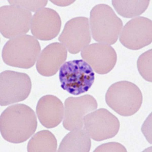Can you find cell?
Wrapping results in <instances>:
<instances>
[{
    "mask_svg": "<svg viewBox=\"0 0 152 152\" xmlns=\"http://www.w3.org/2000/svg\"><path fill=\"white\" fill-rule=\"evenodd\" d=\"M142 99L140 89L127 81L114 83L105 94V102L109 107L124 117L132 116L137 112L142 106Z\"/></svg>",
    "mask_w": 152,
    "mask_h": 152,
    "instance_id": "4",
    "label": "cell"
},
{
    "mask_svg": "<svg viewBox=\"0 0 152 152\" xmlns=\"http://www.w3.org/2000/svg\"><path fill=\"white\" fill-rule=\"evenodd\" d=\"M152 50L147 51L140 56L137 66L140 75L147 81L152 82Z\"/></svg>",
    "mask_w": 152,
    "mask_h": 152,
    "instance_id": "19",
    "label": "cell"
},
{
    "mask_svg": "<svg viewBox=\"0 0 152 152\" xmlns=\"http://www.w3.org/2000/svg\"><path fill=\"white\" fill-rule=\"evenodd\" d=\"M67 52L62 44L55 42L42 51L37 62V70L44 77H51L57 73L67 58Z\"/></svg>",
    "mask_w": 152,
    "mask_h": 152,
    "instance_id": "14",
    "label": "cell"
},
{
    "mask_svg": "<svg viewBox=\"0 0 152 152\" xmlns=\"http://www.w3.org/2000/svg\"><path fill=\"white\" fill-rule=\"evenodd\" d=\"M11 5L18 6L32 12H37L44 8L48 1H8Z\"/></svg>",
    "mask_w": 152,
    "mask_h": 152,
    "instance_id": "20",
    "label": "cell"
},
{
    "mask_svg": "<svg viewBox=\"0 0 152 152\" xmlns=\"http://www.w3.org/2000/svg\"><path fill=\"white\" fill-rule=\"evenodd\" d=\"M31 90V81L26 73L4 71L0 75V104L7 106L28 98Z\"/></svg>",
    "mask_w": 152,
    "mask_h": 152,
    "instance_id": "6",
    "label": "cell"
},
{
    "mask_svg": "<svg viewBox=\"0 0 152 152\" xmlns=\"http://www.w3.org/2000/svg\"><path fill=\"white\" fill-rule=\"evenodd\" d=\"M57 142L53 133L48 130H42L36 133L29 140L28 145L29 152L56 151Z\"/></svg>",
    "mask_w": 152,
    "mask_h": 152,
    "instance_id": "17",
    "label": "cell"
},
{
    "mask_svg": "<svg viewBox=\"0 0 152 152\" xmlns=\"http://www.w3.org/2000/svg\"><path fill=\"white\" fill-rule=\"evenodd\" d=\"M83 120L84 130L90 137L97 142L113 138L119 130L118 119L104 108L87 114Z\"/></svg>",
    "mask_w": 152,
    "mask_h": 152,
    "instance_id": "7",
    "label": "cell"
},
{
    "mask_svg": "<svg viewBox=\"0 0 152 152\" xmlns=\"http://www.w3.org/2000/svg\"><path fill=\"white\" fill-rule=\"evenodd\" d=\"M94 152H127V150L121 143L113 142L99 145L95 149Z\"/></svg>",
    "mask_w": 152,
    "mask_h": 152,
    "instance_id": "21",
    "label": "cell"
},
{
    "mask_svg": "<svg viewBox=\"0 0 152 152\" xmlns=\"http://www.w3.org/2000/svg\"><path fill=\"white\" fill-rule=\"evenodd\" d=\"M38 119L43 126L47 128L57 127L64 118V106L57 97L46 95L42 97L37 105Z\"/></svg>",
    "mask_w": 152,
    "mask_h": 152,
    "instance_id": "15",
    "label": "cell"
},
{
    "mask_svg": "<svg viewBox=\"0 0 152 152\" xmlns=\"http://www.w3.org/2000/svg\"><path fill=\"white\" fill-rule=\"evenodd\" d=\"M112 3L120 15L130 18L137 17L145 12L150 1H112Z\"/></svg>",
    "mask_w": 152,
    "mask_h": 152,
    "instance_id": "18",
    "label": "cell"
},
{
    "mask_svg": "<svg viewBox=\"0 0 152 152\" xmlns=\"http://www.w3.org/2000/svg\"><path fill=\"white\" fill-rule=\"evenodd\" d=\"M90 26L95 41L111 45L117 41L123 24L110 6L101 4L95 6L91 10Z\"/></svg>",
    "mask_w": 152,
    "mask_h": 152,
    "instance_id": "2",
    "label": "cell"
},
{
    "mask_svg": "<svg viewBox=\"0 0 152 152\" xmlns=\"http://www.w3.org/2000/svg\"><path fill=\"white\" fill-rule=\"evenodd\" d=\"M31 12L22 7L3 6L0 8V29L2 36L13 39L29 31L31 26Z\"/></svg>",
    "mask_w": 152,
    "mask_h": 152,
    "instance_id": "8",
    "label": "cell"
},
{
    "mask_svg": "<svg viewBox=\"0 0 152 152\" xmlns=\"http://www.w3.org/2000/svg\"><path fill=\"white\" fill-rule=\"evenodd\" d=\"M51 2L56 5L66 6L69 5L75 2L74 1H51Z\"/></svg>",
    "mask_w": 152,
    "mask_h": 152,
    "instance_id": "22",
    "label": "cell"
},
{
    "mask_svg": "<svg viewBox=\"0 0 152 152\" xmlns=\"http://www.w3.org/2000/svg\"><path fill=\"white\" fill-rule=\"evenodd\" d=\"M59 78L64 90L74 95L88 91L94 84L95 74L90 65L83 60L69 61L59 69Z\"/></svg>",
    "mask_w": 152,
    "mask_h": 152,
    "instance_id": "5",
    "label": "cell"
},
{
    "mask_svg": "<svg viewBox=\"0 0 152 152\" xmlns=\"http://www.w3.org/2000/svg\"><path fill=\"white\" fill-rule=\"evenodd\" d=\"M91 40L88 18L77 17L66 23L59 41L71 54L79 53L90 44Z\"/></svg>",
    "mask_w": 152,
    "mask_h": 152,
    "instance_id": "9",
    "label": "cell"
},
{
    "mask_svg": "<svg viewBox=\"0 0 152 152\" xmlns=\"http://www.w3.org/2000/svg\"><path fill=\"white\" fill-rule=\"evenodd\" d=\"M64 107L63 126L67 130L72 131L83 128L84 118L96 110L98 104L94 96L86 94L68 97L65 100Z\"/></svg>",
    "mask_w": 152,
    "mask_h": 152,
    "instance_id": "11",
    "label": "cell"
},
{
    "mask_svg": "<svg viewBox=\"0 0 152 152\" xmlns=\"http://www.w3.org/2000/svg\"><path fill=\"white\" fill-rule=\"evenodd\" d=\"M61 20L56 11L44 8L36 12L31 20V33L42 41H49L58 36L61 31Z\"/></svg>",
    "mask_w": 152,
    "mask_h": 152,
    "instance_id": "13",
    "label": "cell"
},
{
    "mask_svg": "<svg viewBox=\"0 0 152 152\" xmlns=\"http://www.w3.org/2000/svg\"><path fill=\"white\" fill-rule=\"evenodd\" d=\"M41 50L36 38L23 35L7 42L2 50V58L8 66L28 69L35 65Z\"/></svg>",
    "mask_w": 152,
    "mask_h": 152,
    "instance_id": "3",
    "label": "cell"
},
{
    "mask_svg": "<svg viewBox=\"0 0 152 152\" xmlns=\"http://www.w3.org/2000/svg\"><path fill=\"white\" fill-rule=\"evenodd\" d=\"M119 40L130 50H139L150 45L152 41V20L140 16L129 21L121 31Z\"/></svg>",
    "mask_w": 152,
    "mask_h": 152,
    "instance_id": "10",
    "label": "cell"
},
{
    "mask_svg": "<svg viewBox=\"0 0 152 152\" xmlns=\"http://www.w3.org/2000/svg\"><path fill=\"white\" fill-rule=\"evenodd\" d=\"M81 57L90 65L95 72L107 74L116 65L117 56L115 50L110 45L94 43L82 50Z\"/></svg>",
    "mask_w": 152,
    "mask_h": 152,
    "instance_id": "12",
    "label": "cell"
},
{
    "mask_svg": "<svg viewBox=\"0 0 152 152\" xmlns=\"http://www.w3.org/2000/svg\"><path fill=\"white\" fill-rule=\"evenodd\" d=\"M36 116L33 109L24 104L7 107L0 118V130L5 140L20 143L28 140L37 128Z\"/></svg>",
    "mask_w": 152,
    "mask_h": 152,
    "instance_id": "1",
    "label": "cell"
},
{
    "mask_svg": "<svg viewBox=\"0 0 152 152\" xmlns=\"http://www.w3.org/2000/svg\"><path fill=\"white\" fill-rule=\"evenodd\" d=\"M91 146L90 137L84 129L72 130L60 143L58 152H89Z\"/></svg>",
    "mask_w": 152,
    "mask_h": 152,
    "instance_id": "16",
    "label": "cell"
}]
</instances>
